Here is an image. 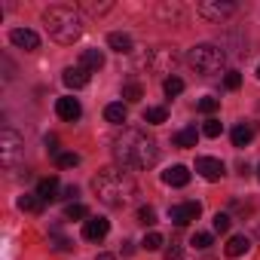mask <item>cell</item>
Masks as SVG:
<instances>
[{
  "instance_id": "6da1fadb",
  "label": "cell",
  "mask_w": 260,
  "mask_h": 260,
  "mask_svg": "<svg viewBox=\"0 0 260 260\" xmlns=\"http://www.w3.org/2000/svg\"><path fill=\"white\" fill-rule=\"evenodd\" d=\"M110 153L119 169H150L159 162V144L141 128H122L110 141Z\"/></svg>"
},
{
  "instance_id": "7a4b0ae2",
  "label": "cell",
  "mask_w": 260,
  "mask_h": 260,
  "mask_svg": "<svg viewBox=\"0 0 260 260\" xmlns=\"http://www.w3.org/2000/svg\"><path fill=\"white\" fill-rule=\"evenodd\" d=\"M92 190H95V196H98L107 208H125V205H132L135 196H138L135 178L128 175L125 169H119V166L101 169V172L92 178Z\"/></svg>"
},
{
  "instance_id": "3957f363",
  "label": "cell",
  "mask_w": 260,
  "mask_h": 260,
  "mask_svg": "<svg viewBox=\"0 0 260 260\" xmlns=\"http://www.w3.org/2000/svg\"><path fill=\"white\" fill-rule=\"evenodd\" d=\"M43 25H46V34L55 43H61V46H74L83 37V19H80V13L71 10V7H61V4L43 10Z\"/></svg>"
},
{
  "instance_id": "277c9868",
  "label": "cell",
  "mask_w": 260,
  "mask_h": 260,
  "mask_svg": "<svg viewBox=\"0 0 260 260\" xmlns=\"http://www.w3.org/2000/svg\"><path fill=\"white\" fill-rule=\"evenodd\" d=\"M187 61L199 71V74H217L223 64H226V52H223V46H214V43H199V46H193L190 52H187Z\"/></svg>"
},
{
  "instance_id": "5b68a950",
  "label": "cell",
  "mask_w": 260,
  "mask_h": 260,
  "mask_svg": "<svg viewBox=\"0 0 260 260\" xmlns=\"http://www.w3.org/2000/svg\"><path fill=\"white\" fill-rule=\"evenodd\" d=\"M178 61H181V55H178V49H172V46H156V49H150L147 58H144V64H147L153 74H172V71L178 68Z\"/></svg>"
},
{
  "instance_id": "8992f818",
  "label": "cell",
  "mask_w": 260,
  "mask_h": 260,
  "mask_svg": "<svg viewBox=\"0 0 260 260\" xmlns=\"http://www.w3.org/2000/svg\"><path fill=\"white\" fill-rule=\"evenodd\" d=\"M22 147H25V141H22L19 132H13V128H4V132H0V162H4V169L16 166Z\"/></svg>"
},
{
  "instance_id": "52a82bcc",
  "label": "cell",
  "mask_w": 260,
  "mask_h": 260,
  "mask_svg": "<svg viewBox=\"0 0 260 260\" xmlns=\"http://www.w3.org/2000/svg\"><path fill=\"white\" fill-rule=\"evenodd\" d=\"M196 13L208 22H226L236 13V4H230V0H202L196 7Z\"/></svg>"
},
{
  "instance_id": "ba28073f",
  "label": "cell",
  "mask_w": 260,
  "mask_h": 260,
  "mask_svg": "<svg viewBox=\"0 0 260 260\" xmlns=\"http://www.w3.org/2000/svg\"><path fill=\"white\" fill-rule=\"evenodd\" d=\"M199 214H202V205L199 202H181V205H172L169 208V220L175 226H187V223L199 220Z\"/></svg>"
},
{
  "instance_id": "9c48e42d",
  "label": "cell",
  "mask_w": 260,
  "mask_h": 260,
  "mask_svg": "<svg viewBox=\"0 0 260 260\" xmlns=\"http://www.w3.org/2000/svg\"><path fill=\"white\" fill-rule=\"evenodd\" d=\"M196 172H199L205 181H211V184H214V181H220V178L226 175L223 162H220V159H214V156H199V159H196Z\"/></svg>"
},
{
  "instance_id": "30bf717a",
  "label": "cell",
  "mask_w": 260,
  "mask_h": 260,
  "mask_svg": "<svg viewBox=\"0 0 260 260\" xmlns=\"http://www.w3.org/2000/svg\"><path fill=\"white\" fill-rule=\"evenodd\" d=\"M110 233V220L107 217H86L83 223V239L86 242H101Z\"/></svg>"
},
{
  "instance_id": "8fae6325",
  "label": "cell",
  "mask_w": 260,
  "mask_h": 260,
  "mask_svg": "<svg viewBox=\"0 0 260 260\" xmlns=\"http://www.w3.org/2000/svg\"><path fill=\"white\" fill-rule=\"evenodd\" d=\"M10 43L19 46V49H25V52L40 49V37H37L31 28H16V31H10Z\"/></svg>"
},
{
  "instance_id": "7c38bea8",
  "label": "cell",
  "mask_w": 260,
  "mask_h": 260,
  "mask_svg": "<svg viewBox=\"0 0 260 260\" xmlns=\"http://www.w3.org/2000/svg\"><path fill=\"white\" fill-rule=\"evenodd\" d=\"M55 113H58L64 122H77V119L83 116V107H80V101H77V98L64 95V98H58V101H55Z\"/></svg>"
},
{
  "instance_id": "4fadbf2b",
  "label": "cell",
  "mask_w": 260,
  "mask_h": 260,
  "mask_svg": "<svg viewBox=\"0 0 260 260\" xmlns=\"http://www.w3.org/2000/svg\"><path fill=\"white\" fill-rule=\"evenodd\" d=\"M89 77H92V74H89L86 68H80V64H77V68H64L61 83H64L68 89H86V86H89Z\"/></svg>"
},
{
  "instance_id": "5bb4252c",
  "label": "cell",
  "mask_w": 260,
  "mask_h": 260,
  "mask_svg": "<svg viewBox=\"0 0 260 260\" xmlns=\"http://www.w3.org/2000/svg\"><path fill=\"white\" fill-rule=\"evenodd\" d=\"M162 184H169V187H187L190 184V169L187 166H172L169 172H162Z\"/></svg>"
},
{
  "instance_id": "9a60e30c",
  "label": "cell",
  "mask_w": 260,
  "mask_h": 260,
  "mask_svg": "<svg viewBox=\"0 0 260 260\" xmlns=\"http://www.w3.org/2000/svg\"><path fill=\"white\" fill-rule=\"evenodd\" d=\"M248 248H251V239H248L245 233H236V236H230V242L223 245V254H226V257H242V254H248Z\"/></svg>"
},
{
  "instance_id": "2e32d148",
  "label": "cell",
  "mask_w": 260,
  "mask_h": 260,
  "mask_svg": "<svg viewBox=\"0 0 260 260\" xmlns=\"http://www.w3.org/2000/svg\"><path fill=\"white\" fill-rule=\"evenodd\" d=\"M107 46L113 52H119V55H128V52L135 49V40L128 37V34H122V31H113V34H107Z\"/></svg>"
},
{
  "instance_id": "e0dca14e",
  "label": "cell",
  "mask_w": 260,
  "mask_h": 260,
  "mask_svg": "<svg viewBox=\"0 0 260 260\" xmlns=\"http://www.w3.org/2000/svg\"><path fill=\"white\" fill-rule=\"evenodd\" d=\"M254 141V122H239L233 128V147H248Z\"/></svg>"
},
{
  "instance_id": "ac0fdd59",
  "label": "cell",
  "mask_w": 260,
  "mask_h": 260,
  "mask_svg": "<svg viewBox=\"0 0 260 260\" xmlns=\"http://www.w3.org/2000/svg\"><path fill=\"white\" fill-rule=\"evenodd\" d=\"M80 68H86L89 74H92V71H101V68H104V52H101V49H83Z\"/></svg>"
},
{
  "instance_id": "d6986e66",
  "label": "cell",
  "mask_w": 260,
  "mask_h": 260,
  "mask_svg": "<svg viewBox=\"0 0 260 260\" xmlns=\"http://www.w3.org/2000/svg\"><path fill=\"white\" fill-rule=\"evenodd\" d=\"M37 196H40L43 202L61 199V196H58V178H55V175H52V178H43V181L37 184Z\"/></svg>"
},
{
  "instance_id": "ffe728a7",
  "label": "cell",
  "mask_w": 260,
  "mask_h": 260,
  "mask_svg": "<svg viewBox=\"0 0 260 260\" xmlns=\"http://www.w3.org/2000/svg\"><path fill=\"white\" fill-rule=\"evenodd\" d=\"M196 141H199V128L196 125H187L175 135V147H196Z\"/></svg>"
},
{
  "instance_id": "44dd1931",
  "label": "cell",
  "mask_w": 260,
  "mask_h": 260,
  "mask_svg": "<svg viewBox=\"0 0 260 260\" xmlns=\"http://www.w3.org/2000/svg\"><path fill=\"white\" fill-rule=\"evenodd\" d=\"M125 113H128V110H125V104H122V101H113V104H107V107H104V119H107V122H113V125H122V122H125Z\"/></svg>"
},
{
  "instance_id": "7402d4cb",
  "label": "cell",
  "mask_w": 260,
  "mask_h": 260,
  "mask_svg": "<svg viewBox=\"0 0 260 260\" xmlns=\"http://www.w3.org/2000/svg\"><path fill=\"white\" fill-rule=\"evenodd\" d=\"M22 211H28V214H40L43 211V199L37 196V193H25V196H19V202H16Z\"/></svg>"
},
{
  "instance_id": "603a6c76",
  "label": "cell",
  "mask_w": 260,
  "mask_h": 260,
  "mask_svg": "<svg viewBox=\"0 0 260 260\" xmlns=\"http://www.w3.org/2000/svg\"><path fill=\"white\" fill-rule=\"evenodd\" d=\"M169 119V110L166 107H147L144 110V122H150V125H162Z\"/></svg>"
},
{
  "instance_id": "cb8c5ba5",
  "label": "cell",
  "mask_w": 260,
  "mask_h": 260,
  "mask_svg": "<svg viewBox=\"0 0 260 260\" xmlns=\"http://www.w3.org/2000/svg\"><path fill=\"white\" fill-rule=\"evenodd\" d=\"M122 98H125V101H141V98H144L141 83H125V86H122Z\"/></svg>"
},
{
  "instance_id": "d4e9b609",
  "label": "cell",
  "mask_w": 260,
  "mask_h": 260,
  "mask_svg": "<svg viewBox=\"0 0 260 260\" xmlns=\"http://www.w3.org/2000/svg\"><path fill=\"white\" fill-rule=\"evenodd\" d=\"M162 89H166V95H169V98H175V95H181V92H184V80H181V77H166Z\"/></svg>"
},
{
  "instance_id": "484cf974",
  "label": "cell",
  "mask_w": 260,
  "mask_h": 260,
  "mask_svg": "<svg viewBox=\"0 0 260 260\" xmlns=\"http://www.w3.org/2000/svg\"><path fill=\"white\" fill-rule=\"evenodd\" d=\"M64 217H68V220H83V217H89V211H86V205L71 202V205L64 208Z\"/></svg>"
},
{
  "instance_id": "4316f807",
  "label": "cell",
  "mask_w": 260,
  "mask_h": 260,
  "mask_svg": "<svg viewBox=\"0 0 260 260\" xmlns=\"http://www.w3.org/2000/svg\"><path fill=\"white\" fill-rule=\"evenodd\" d=\"M220 132H223L220 119H214V116H211V119H205V125H202V135H205V138H217Z\"/></svg>"
},
{
  "instance_id": "83f0119b",
  "label": "cell",
  "mask_w": 260,
  "mask_h": 260,
  "mask_svg": "<svg viewBox=\"0 0 260 260\" xmlns=\"http://www.w3.org/2000/svg\"><path fill=\"white\" fill-rule=\"evenodd\" d=\"M220 107V98H214V95H205V98H199V104H196V110H202V113H214Z\"/></svg>"
},
{
  "instance_id": "f1b7e54d",
  "label": "cell",
  "mask_w": 260,
  "mask_h": 260,
  "mask_svg": "<svg viewBox=\"0 0 260 260\" xmlns=\"http://www.w3.org/2000/svg\"><path fill=\"white\" fill-rule=\"evenodd\" d=\"M55 166L58 169H74V166H80V156L77 153H58L55 156Z\"/></svg>"
},
{
  "instance_id": "f546056e",
  "label": "cell",
  "mask_w": 260,
  "mask_h": 260,
  "mask_svg": "<svg viewBox=\"0 0 260 260\" xmlns=\"http://www.w3.org/2000/svg\"><path fill=\"white\" fill-rule=\"evenodd\" d=\"M141 245H144V248H147V251H159V248H162V245H166V239H162V236H159V233H147V236H144V242H141Z\"/></svg>"
},
{
  "instance_id": "4dcf8cb0",
  "label": "cell",
  "mask_w": 260,
  "mask_h": 260,
  "mask_svg": "<svg viewBox=\"0 0 260 260\" xmlns=\"http://www.w3.org/2000/svg\"><path fill=\"white\" fill-rule=\"evenodd\" d=\"M211 242H214V236H211V233H193V239H190V245H193V248H199V251H205Z\"/></svg>"
},
{
  "instance_id": "1f68e13d",
  "label": "cell",
  "mask_w": 260,
  "mask_h": 260,
  "mask_svg": "<svg viewBox=\"0 0 260 260\" xmlns=\"http://www.w3.org/2000/svg\"><path fill=\"white\" fill-rule=\"evenodd\" d=\"M223 86H226L230 92H236V89L242 86V74H239V71H226V77H223Z\"/></svg>"
},
{
  "instance_id": "d6a6232c",
  "label": "cell",
  "mask_w": 260,
  "mask_h": 260,
  "mask_svg": "<svg viewBox=\"0 0 260 260\" xmlns=\"http://www.w3.org/2000/svg\"><path fill=\"white\" fill-rule=\"evenodd\" d=\"M211 226H214V233H226V230H230V214L217 211V214H214V220H211Z\"/></svg>"
},
{
  "instance_id": "836d02e7",
  "label": "cell",
  "mask_w": 260,
  "mask_h": 260,
  "mask_svg": "<svg viewBox=\"0 0 260 260\" xmlns=\"http://www.w3.org/2000/svg\"><path fill=\"white\" fill-rule=\"evenodd\" d=\"M138 223H144V226H153V223H156V211H153L150 205H147V208H141V211H138Z\"/></svg>"
},
{
  "instance_id": "e575fe53",
  "label": "cell",
  "mask_w": 260,
  "mask_h": 260,
  "mask_svg": "<svg viewBox=\"0 0 260 260\" xmlns=\"http://www.w3.org/2000/svg\"><path fill=\"white\" fill-rule=\"evenodd\" d=\"M49 245H52L55 251H68V248H74V242L64 239V236H49Z\"/></svg>"
},
{
  "instance_id": "d590c367",
  "label": "cell",
  "mask_w": 260,
  "mask_h": 260,
  "mask_svg": "<svg viewBox=\"0 0 260 260\" xmlns=\"http://www.w3.org/2000/svg\"><path fill=\"white\" fill-rule=\"evenodd\" d=\"M46 153H52V156H58L61 150H58V138L55 135H46Z\"/></svg>"
},
{
  "instance_id": "8d00e7d4",
  "label": "cell",
  "mask_w": 260,
  "mask_h": 260,
  "mask_svg": "<svg viewBox=\"0 0 260 260\" xmlns=\"http://www.w3.org/2000/svg\"><path fill=\"white\" fill-rule=\"evenodd\" d=\"M181 257H184L181 245H175V242H172V248H166V260H181Z\"/></svg>"
},
{
  "instance_id": "74e56055",
  "label": "cell",
  "mask_w": 260,
  "mask_h": 260,
  "mask_svg": "<svg viewBox=\"0 0 260 260\" xmlns=\"http://www.w3.org/2000/svg\"><path fill=\"white\" fill-rule=\"evenodd\" d=\"M61 193H64V199H77V196H80V190H77L74 184H71V187H64Z\"/></svg>"
},
{
  "instance_id": "f35d334b",
  "label": "cell",
  "mask_w": 260,
  "mask_h": 260,
  "mask_svg": "<svg viewBox=\"0 0 260 260\" xmlns=\"http://www.w3.org/2000/svg\"><path fill=\"white\" fill-rule=\"evenodd\" d=\"M95 260H116V257H113V254H98Z\"/></svg>"
},
{
  "instance_id": "ab89813d",
  "label": "cell",
  "mask_w": 260,
  "mask_h": 260,
  "mask_svg": "<svg viewBox=\"0 0 260 260\" xmlns=\"http://www.w3.org/2000/svg\"><path fill=\"white\" fill-rule=\"evenodd\" d=\"M257 181H260V166H257Z\"/></svg>"
},
{
  "instance_id": "60d3db41",
  "label": "cell",
  "mask_w": 260,
  "mask_h": 260,
  "mask_svg": "<svg viewBox=\"0 0 260 260\" xmlns=\"http://www.w3.org/2000/svg\"><path fill=\"white\" fill-rule=\"evenodd\" d=\"M257 80H260V64H257Z\"/></svg>"
}]
</instances>
